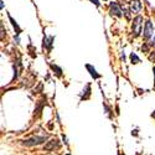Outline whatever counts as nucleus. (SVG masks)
<instances>
[{
  "mask_svg": "<svg viewBox=\"0 0 155 155\" xmlns=\"http://www.w3.org/2000/svg\"><path fill=\"white\" fill-rule=\"evenodd\" d=\"M45 140H46V137H32V138H29V139L22 140V144H24L25 147H34V145L42 144Z\"/></svg>",
  "mask_w": 155,
  "mask_h": 155,
  "instance_id": "obj_1",
  "label": "nucleus"
},
{
  "mask_svg": "<svg viewBox=\"0 0 155 155\" xmlns=\"http://www.w3.org/2000/svg\"><path fill=\"white\" fill-rule=\"evenodd\" d=\"M141 21H143V18L141 16H137L133 21V26H132V30H133V35L137 37L139 36L140 31H141Z\"/></svg>",
  "mask_w": 155,
  "mask_h": 155,
  "instance_id": "obj_2",
  "label": "nucleus"
},
{
  "mask_svg": "<svg viewBox=\"0 0 155 155\" xmlns=\"http://www.w3.org/2000/svg\"><path fill=\"white\" fill-rule=\"evenodd\" d=\"M109 10H110V14L114 16H122V12H124L118 3H110Z\"/></svg>",
  "mask_w": 155,
  "mask_h": 155,
  "instance_id": "obj_3",
  "label": "nucleus"
},
{
  "mask_svg": "<svg viewBox=\"0 0 155 155\" xmlns=\"http://www.w3.org/2000/svg\"><path fill=\"white\" fill-rule=\"evenodd\" d=\"M58 148H60V141L57 139L50 140V141H47V144L44 145V150H46V151H51V150H55Z\"/></svg>",
  "mask_w": 155,
  "mask_h": 155,
  "instance_id": "obj_4",
  "label": "nucleus"
},
{
  "mask_svg": "<svg viewBox=\"0 0 155 155\" xmlns=\"http://www.w3.org/2000/svg\"><path fill=\"white\" fill-rule=\"evenodd\" d=\"M154 32V26L151 21H147L145 22V28H144V38H149Z\"/></svg>",
  "mask_w": 155,
  "mask_h": 155,
  "instance_id": "obj_5",
  "label": "nucleus"
},
{
  "mask_svg": "<svg viewBox=\"0 0 155 155\" xmlns=\"http://www.w3.org/2000/svg\"><path fill=\"white\" fill-rule=\"evenodd\" d=\"M140 10H141V3L139 0H132L130 2V11L133 14H137V12H139Z\"/></svg>",
  "mask_w": 155,
  "mask_h": 155,
  "instance_id": "obj_6",
  "label": "nucleus"
},
{
  "mask_svg": "<svg viewBox=\"0 0 155 155\" xmlns=\"http://www.w3.org/2000/svg\"><path fill=\"white\" fill-rule=\"evenodd\" d=\"M86 68L89 71V74H91L94 80H97V78H101V74L97 72V70L92 66V64H88V63H86Z\"/></svg>",
  "mask_w": 155,
  "mask_h": 155,
  "instance_id": "obj_7",
  "label": "nucleus"
},
{
  "mask_svg": "<svg viewBox=\"0 0 155 155\" xmlns=\"http://www.w3.org/2000/svg\"><path fill=\"white\" fill-rule=\"evenodd\" d=\"M52 41H54V36H51L47 38V36H44V47H47L48 51L52 48Z\"/></svg>",
  "mask_w": 155,
  "mask_h": 155,
  "instance_id": "obj_8",
  "label": "nucleus"
},
{
  "mask_svg": "<svg viewBox=\"0 0 155 155\" xmlns=\"http://www.w3.org/2000/svg\"><path fill=\"white\" fill-rule=\"evenodd\" d=\"M89 96H91V84H87L86 86V89H83V93L81 96L82 99H88Z\"/></svg>",
  "mask_w": 155,
  "mask_h": 155,
  "instance_id": "obj_9",
  "label": "nucleus"
},
{
  "mask_svg": "<svg viewBox=\"0 0 155 155\" xmlns=\"http://www.w3.org/2000/svg\"><path fill=\"white\" fill-rule=\"evenodd\" d=\"M50 67H51V70H52V71L56 73V76H58V77L62 76V70H61L58 66H56V64H52V63H51V64H50Z\"/></svg>",
  "mask_w": 155,
  "mask_h": 155,
  "instance_id": "obj_10",
  "label": "nucleus"
},
{
  "mask_svg": "<svg viewBox=\"0 0 155 155\" xmlns=\"http://www.w3.org/2000/svg\"><path fill=\"white\" fill-rule=\"evenodd\" d=\"M8 16H9V20H10V21H11V25H12V26H14V29H15V30H16V34H18V35H19V34H20V32H21V29H20V28H19V25H18V22H16V21H15V20H14V19H12V18H11V16H10V15H8Z\"/></svg>",
  "mask_w": 155,
  "mask_h": 155,
  "instance_id": "obj_11",
  "label": "nucleus"
},
{
  "mask_svg": "<svg viewBox=\"0 0 155 155\" xmlns=\"http://www.w3.org/2000/svg\"><path fill=\"white\" fill-rule=\"evenodd\" d=\"M130 61H132V63H133V64H137V63H139V62H140L139 57H138L135 54H130Z\"/></svg>",
  "mask_w": 155,
  "mask_h": 155,
  "instance_id": "obj_12",
  "label": "nucleus"
},
{
  "mask_svg": "<svg viewBox=\"0 0 155 155\" xmlns=\"http://www.w3.org/2000/svg\"><path fill=\"white\" fill-rule=\"evenodd\" d=\"M91 3H93L96 6H99L101 4H99V0H91Z\"/></svg>",
  "mask_w": 155,
  "mask_h": 155,
  "instance_id": "obj_13",
  "label": "nucleus"
},
{
  "mask_svg": "<svg viewBox=\"0 0 155 155\" xmlns=\"http://www.w3.org/2000/svg\"><path fill=\"white\" fill-rule=\"evenodd\" d=\"M151 117H153V118H155V110L151 113Z\"/></svg>",
  "mask_w": 155,
  "mask_h": 155,
  "instance_id": "obj_14",
  "label": "nucleus"
},
{
  "mask_svg": "<svg viewBox=\"0 0 155 155\" xmlns=\"http://www.w3.org/2000/svg\"><path fill=\"white\" fill-rule=\"evenodd\" d=\"M151 45H155V37L153 38V42H151Z\"/></svg>",
  "mask_w": 155,
  "mask_h": 155,
  "instance_id": "obj_15",
  "label": "nucleus"
},
{
  "mask_svg": "<svg viewBox=\"0 0 155 155\" xmlns=\"http://www.w3.org/2000/svg\"><path fill=\"white\" fill-rule=\"evenodd\" d=\"M153 72H154V76H155V67L153 68Z\"/></svg>",
  "mask_w": 155,
  "mask_h": 155,
  "instance_id": "obj_16",
  "label": "nucleus"
},
{
  "mask_svg": "<svg viewBox=\"0 0 155 155\" xmlns=\"http://www.w3.org/2000/svg\"><path fill=\"white\" fill-rule=\"evenodd\" d=\"M119 155H124V154H122V153H119Z\"/></svg>",
  "mask_w": 155,
  "mask_h": 155,
  "instance_id": "obj_17",
  "label": "nucleus"
},
{
  "mask_svg": "<svg viewBox=\"0 0 155 155\" xmlns=\"http://www.w3.org/2000/svg\"><path fill=\"white\" fill-rule=\"evenodd\" d=\"M67 155H70V154H67Z\"/></svg>",
  "mask_w": 155,
  "mask_h": 155,
  "instance_id": "obj_18",
  "label": "nucleus"
}]
</instances>
